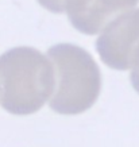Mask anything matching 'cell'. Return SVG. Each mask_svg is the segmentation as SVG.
<instances>
[{
	"label": "cell",
	"instance_id": "6da1fadb",
	"mask_svg": "<svg viewBox=\"0 0 139 147\" xmlns=\"http://www.w3.org/2000/svg\"><path fill=\"white\" fill-rule=\"evenodd\" d=\"M54 67L39 50L19 46L0 55V102L12 115H31L53 97Z\"/></svg>",
	"mask_w": 139,
	"mask_h": 147
},
{
	"label": "cell",
	"instance_id": "7a4b0ae2",
	"mask_svg": "<svg viewBox=\"0 0 139 147\" xmlns=\"http://www.w3.org/2000/svg\"><path fill=\"white\" fill-rule=\"evenodd\" d=\"M47 57L55 76L50 108L61 115H78L89 109L101 92V74L93 57L73 43L51 46Z\"/></svg>",
	"mask_w": 139,
	"mask_h": 147
},
{
	"label": "cell",
	"instance_id": "3957f363",
	"mask_svg": "<svg viewBox=\"0 0 139 147\" xmlns=\"http://www.w3.org/2000/svg\"><path fill=\"white\" fill-rule=\"evenodd\" d=\"M100 59L115 70L132 67L139 50V8L121 13L104 28L96 40Z\"/></svg>",
	"mask_w": 139,
	"mask_h": 147
},
{
	"label": "cell",
	"instance_id": "277c9868",
	"mask_svg": "<svg viewBox=\"0 0 139 147\" xmlns=\"http://www.w3.org/2000/svg\"><path fill=\"white\" fill-rule=\"evenodd\" d=\"M139 0H66L65 11L77 31L99 34L121 13L134 8Z\"/></svg>",
	"mask_w": 139,
	"mask_h": 147
},
{
	"label": "cell",
	"instance_id": "5b68a950",
	"mask_svg": "<svg viewBox=\"0 0 139 147\" xmlns=\"http://www.w3.org/2000/svg\"><path fill=\"white\" fill-rule=\"evenodd\" d=\"M38 3L43 8L54 13L65 12V7H66V0H38Z\"/></svg>",
	"mask_w": 139,
	"mask_h": 147
},
{
	"label": "cell",
	"instance_id": "8992f818",
	"mask_svg": "<svg viewBox=\"0 0 139 147\" xmlns=\"http://www.w3.org/2000/svg\"><path fill=\"white\" fill-rule=\"evenodd\" d=\"M131 84L134 86V89L139 93V50L136 53V57H135L134 65L131 67V76H130Z\"/></svg>",
	"mask_w": 139,
	"mask_h": 147
}]
</instances>
